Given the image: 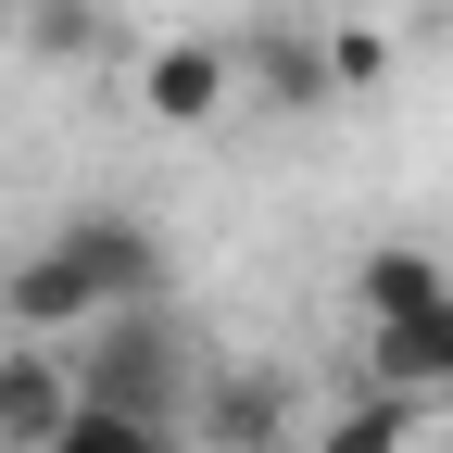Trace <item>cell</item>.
<instances>
[{
    "instance_id": "obj_1",
    "label": "cell",
    "mask_w": 453,
    "mask_h": 453,
    "mask_svg": "<svg viewBox=\"0 0 453 453\" xmlns=\"http://www.w3.org/2000/svg\"><path fill=\"white\" fill-rule=\"evenodd\" d=\"M76 340H88V353H76V403H88V416H127V428H151V441H177V428L202 416V365H189V340H177L164 303H113V315H88Z\"/></svg>"
},
{
    "instance_id": "obj_2",
    "label": "cell",
    "mask_w": 453,
    "mask_h": 453,
    "mask_svg": "<svg viewBox=\"0 0 453 453\" xmlns=\"http://www.w3.org/2000/svg\"><path fill=\"white\" fill-rule=\"evenodd\" d=\"M189 428H202L214 453H277V441L303 428V378H290V365H214Z\"/></svg>"
},
{
    "instance_id": "obj_3",
    "label": "cell",
    "mask_w": 453,
    "mask_h": 453,
    "mask_svg": "<svg viewBox=\"0 0 453 453\" xmlns=\"http://www.w3.org/2000/svg\"><path fill=\"white\" fill-rule=\"evenodd\" d=\"M50 240H64L76 265H88V290H101V315L113 303H164V240L139 214H113V202H88V214H64L50 226Z\"/></svg>"
},
{
    "instance_id": "obj_4",
    "label": "cell",
    "mask_w": 453,
    "mask_h": 453,
    "mask_svg": "<svg viewBox=\"0 0 453 453\" xmlns=\"http://www.w3.org/2000/svg\"><path fill=\"white\" fill-rule=\"evenodd\" d=\"M226 101H240V50H226V38H164L139 64V113H151V127H214Z\"/></svg>"
},
{
    "instance_id": "obj_5",
    "label": "cell",
    "mask_w": 453,
    "mask_h": 453,
    "mask_svg": "<svg viewBox=\"0 0 453 453\" xmlns=\"http://www.w3.org/2000/svg\"><path fill=\"white\" fill-rule=\"evenodd\" d=\"M0 315H13V340H76V327L101 315V290H88V265H76L64 240H38L13 277H0Z\"/></svg>"
},
{
    "instance_id": "obj_6",
    "label": "cell",
    "mask_w": 453,
    "mask_h": 453,
    "mask_svg": "<svg viewBox=\"0 0 453 453\" xmlns=\"http://www.w3.org/2000/svg\"><path fill=\"white\" fill-rule=\"evenodd\" d=\"M64 416H76V365L50 353V340H13V353H0V453H38Z\"/></svg>"
},
{
    "instance_id": "obj_7",
    "label": "cell",
    "mask_w": 453,
    "mask_h": 453,
    "mask_svg": "<svg viewBox=\"0 0 453 453\" xmlns=\"http://www.w3.org/2000/svg\"><path fill=\"white\" fill-rule=\"evenodd\" d=\"M365 365H378V390H403V403H453V303L365 327Z\"/></svg>"
},
{
    "instance_id": "obj_8",
    "label": "cell",
    "mask_w": 453,
    "mask_h": 453,
    "mask_svg": "<svg viewBox=\"0 0 453 453\" xmlns=\"http://www.w3.org/2000/svg\"><path fill=\"white\" fill-rule=\"evenodd\" d=\"M353 303H365V327H390V315H428V303H453V277H441V252L390 240V252H365V265H353Z\"/></svg>"
},
{
    "instance_id": "obj_9",
    "label": "cell",
    "mask_w": 453,
    "mask_h": 453,
    "mask_svg": "<svg viewBox=\"0 0 453 453\" xmlns=\"http://www.w3.org/2000/svg\"><path fill=\"white\" fill-rule=\"evenodd\" d=\"M240 76H252L277 113H327V88H340L315 38H252V50H240Z\"/></svg>"
},
{
    "instance_id": "obj_10",
    "label": "cell",
    "mask_w": 453,
    "mask_h": 453,
    "mask_svg": "<svg viewBox=\"0 0 453 453\" xmlns=\"http://www.w3.org/2000/svg\"><path fill=\"white\" fill-rule=\"evenodd\" d=\"M416 416H428V403H403V390H353V403L315 428V453H403Z\"/></svg>"
},
{
    "instance_id": "obj_11",
    "label": "cell",
    "mask_w": 453,
    "mask_h": 453,
    "mask_svg": "<svg viewBox=\"0 0 453 453\" xmlns=\"http://www.w3.org/2000/svg\"><path fill=\"white\" fill-rule=\"evenodd\" d=\"M38 453H177V441H151V428H127V416H88V403H76Z\"/></svg>"
},
{
    "instance_id": "obj_12",
    "label": "cell",
    "mask_w": 453,
    "mask_h": 453,
    "mask_svg": "<svg viewBox=\"0 0 453 453\" xmlns=\"http://www.w3.org/2000/svg\"><path fill=\"white\" fill-rule=\"evenodd\" d=\"M327 76H340V88H365V76H378V38H365V26H353V38H327Z\"/></svg>"
},
{
    "instance_id": "obj_13",
    "label": "cell",
    "mask_w": 453,
    "mask_h": 453,
    "mask_svg": "<svg viewBox=\"0 0 453 453\" xmlns=\"http://www.w3.org/2000/svg\"><path fill=\"white\" fill-rule=\"evenodd\" d=\"M0 38H13V0H0Z\"/></svg>"
}]
</instances>
